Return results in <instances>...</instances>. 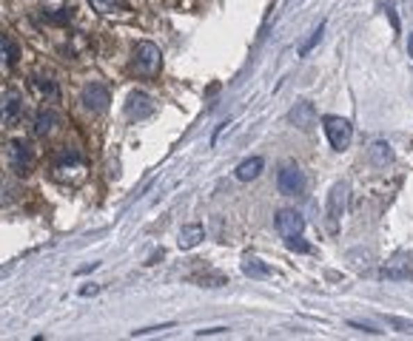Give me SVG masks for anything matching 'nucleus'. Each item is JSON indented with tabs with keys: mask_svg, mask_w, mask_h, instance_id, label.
<instances>
[{
	"mask_svg": "<svg viewBox=\"0 0 413 341\" xmlns=\"http://www.w3.org/2000/svg\"><path fill=\"white\" fill-rule=\"evenodd\" d=\"M277 188L285 197H297L305 191V174L300 171V165H282L277 174Z\"/></svg>",
	"mask_w": 413,
	"mask_h": 341,
	"instance_id": "6",
	"label": "nucleus"
},
{
	"mask_svg": "<svg viewBox=\"0 0 413 341\" xmlns=\"http://www.w3.org/2000/svg\"><path fill=\"white\" fill-rule=\"evenodd\" d=\"M15 66H17V46L12 38L0 35V77L9 74Z\"/></svg>",
	"mask_w": 413,
	"mask_h": 341,
	"instance_id": "12",
	"label": "nucleus"
},
{
	"mask_svg": "<svg viewBox=\"0 0 413 341\" xmlns=\"http://www.w3.org/2000/svg\"><path fill=\"white\" fill-rule=\"evenodd\" d=\"M285 244H288V251H300V253H308V251H311V244H308V242H302L300 236H288V239H285Z\"/></svg>",
	"mask_w": 413,
	"mask_h": 341,
	"instance_id": "23",
	"label": "nucleus"
},
{
	"mask_svg": "<svg viewBox=\"0 0 413 341\" xmlns=\"http://www.w3.org/2000/svg\"><path fill=\"white\" fill-rule=\"evenodd\" d=\"M322 32H325V26H322V23H319V28H316V32L311 35V40H308V43H305V46L300 49V54H308V51H311V49H314V46H316L319 40H322Z\"/></svg>",
	"mask_w": 413,
	"mask_h": 341,
	"instance_id": "24",
	"label": "nucleus"
},
{
	"mask_svg": "<svg viewBox=\"0 0 413 341\" xmlns=\"http://www.w3.org/2000/svg\"><path fill=\"white\" fill-rule=\"evenodd\" d=\"M32 83H35V88L40 91V94H43L46 100H57V85H54V80H51V77H43V74H38Z\"/></svg>",
	"mask_w": 413,
	"mask_h": 341,
	"instance_id": "17",
	"label": "nucleus"
},
{
	"mask_svg": "<svg viewBox=\"0 0 413 341\" xmlns=\"http://www.w3.org/2000/svg\"><path fill=\"white\" fill-rule=\"evenodd\" d=\"M111 103V94H108V88L103 83H88L83 88V106L92 111V114H103Z\"/></svg>",
	"mask_w": 413,
	"mask_h": 341,
	"instance_id": "7",
	"label": "nucleus"
},
{
	"mask_svg": "<svg viewBox=\"0 0 413 341\" xmlns=\"http://www.w3.org/2000/svg\"><path fill=\"white\" fill-rule=\"evenodd\" d=\"M243 270H245L248 276H271V267H268V265H262V262L254 259V256H248V259L243 262Z\"/></svg>",
	"mask_w": 413,
	"mask_h": 341,
	"instance_id": "19",
	"label": "nucleus"
},
{
	"mask_svg": "<svg viewBox=\"0 0 413 341\" xmlns=\"http://www.w3.org/2000/svg\"><path fill=\"white\" fill-rule=\"evenodd\" d=\"M322 128H325V137L334 145V151H345L353 140V126L345 117H325L322 119Z\"/></svg>",
	"mask_w": 413,
	"mask_h": 341,
	"instance_id": "4",
	"label": "nucleus"
},
{
	"mask_svg": "<svg viewBox=\"0 0 413 341\" xmlns=\"http://www.w3.org/2000/svg\"><path fill=\"white\" fill-rule=\"evenodd\" d=\"M379 276L382 278H413V270L410 267H382Z\"/></svg>",
	"mask_w": 413,
	"mask_h": 341,
	"instance_id": "22",
	"label": "nucleus"
},
{
	"mask_svg": "<svg viewBox=\"0 0 413 341\" xmlns=\"http://www.w3.org/2000/svg\"><path fill=\"white\" fill-rule=\"evenodd\" d=\"M388 17H391V23H394V32H399V20H396V15H394V9H388Z\"/></svg>",
	"mask_w": 413,
	"mask_h": 341,
	"instance_id": "25",
	"label": "nucleus"
},
{
	"mask_svg": "<svg viewBox=\"0 0 413 341\" xmlns=\"http://www.w3.org/2000/svg\"><path fill=\"white\" fill-rule=\"evenodd\" d=\"M202 239H205V228L200 222H191V225H186L180 231V239H177V242H180L183 251H191V247H197Z\"/></svg>",
	"mask_w": 413,
	"mask_h": 341,
	"instance_id": "15",
	"label": "nucleus"
},
{
	"mask_svg": "<svg viewBox=\"0 0 413 341\" xmlns=\"http://www.w3.org/2000/svg\"><path fill=\"white\" fill-rule=\"evenodd\" d=\"M131 69H134V74H140V77H145V80L157 77L160 69H163V54H160V49H157L154 43H149V40L137 43V46H134V54H131Z\"/></svg>",
	"mask_w": 413,
	"mask_h": 341,
	"instance_id": "3",
	"label": "nucleus"
},
{
	"mask_svg": "<svg viewBox=\"0 0 413 341\" xmlns=\"http://www.w3.org/2000/svg\"><path fill=\"white\" fill-rule=\"evenodd\" d=\"M92 6H95L100 15H114L117 9L123 6V0H92Z\"/></svg>",
	"mask_w": 413,
	"mask_h": 341,
	"instance_id": "21",
	"label": "nucleus"
},
{
	"mask_svg": "<svg viewBox=\"0 0 413 341\" xmlns=\"http://www.w3.org/2000/svg\"><path fill=\"white\" fill-rule=\"evenodd\" d=\"M407 54L413 57V32H410V40H407Z\"/></svg>",
	"mask_w": 413,
	"mask_h": 341,
	"instance_id": "26",
	"label": "nucleus"
},
{
	"mask_svg": "<svg viewBox=\"0 0 413 341\" xmlns=\"http://www.w3.org/2000/svg\"><path fill=\"white\" fill-rule=\"evenodd\" d=\"M72 17H74L72 3H60V6L46 3V6H43V20H46V23H51V26H66Z\"/></svg>",
	"mask_w": 413,
	"mask_h": 341,
	"instance_id": "13",
	"label": "nucleus"
},
{
	"mask_svg": "<svg viewBox=\"0 0 413 341\" xmlns=\"http://www.w3.org/2000/svg\"><path fill=\"white\" fill-rule=\"evenodd\" d=\"M262 157H251V160H245V163H240L237 165V179H243V182H248V179H257L259 174H262Z\"/></svg>",
	"mask_w": 413,
	"mask_h": 341,
	"instance_id": "16",
	"label": "nucleus"
},
{
	"mask_svg": "<svg viewBox=\"0 0 413 341\" xmlns=\"http://www.w3.org/2000/svg\"><path fill=\"white\" fill-rule=\"evenodd\" d=\"M302 228H305V219H302V216H300L297 210H280V213H277V231H280L282 239H288V236H300Z\"/></svg>",
	"mask_w": 413,
	"mask_h": 341,
	"instance_id": "10",
	"label": "nucleus"
},
{
	"mask_svg": "<svg viewBox=\"0 0 413 341\" xmlns=\"http://www.w3.org/2000/svg\"><path fill=\"white\" fill-rule=\"evenodd\" d=\"M9 165H12V171L20 174V176L32 174V168H35V151H32V145L23 142V140H15V142L9 145Z\"/></svg>",
	"mask_w": 413,
	"mask_h": 341,
	"instance_id": "5",
	"label": "nucleus"
},
{
	"mask_svg": "<svg viewBox=\"0 0 413 341\" xmlns=\"http://www.w3.org/2000/svg\"><path fill=\"white\" fill-rule=\"evenodd\" d=\"M382 322H385L388 327H394L396 333H402V335H413V322H407V319H399V316H382Z\"/></svg>",
	"mask_w": 413,
	"mask_h": 341,
	"instance_id": "18",
	"label": "nucleus"
},
{
	"mask_svg": "<svg viewBox=\"0 0 413 341\" xmlns=\"http://www.w3.org/2000/svg\"><path fill=\"white\" fill-rule=\"evenodd\" d=\"M288 119L293 122V126H300V128H311L316 122V108L311 103H297V108L288 114Z\"/></svg>",
	"mask_w": 413,
	"mask_h": 341,
	"instance_id": "14",
	"label": "nucleus"
},
{
	"mask_svg": "<svg viewBox=\"0 0 413 341\" xmlns=\"http://www.w3.org/2000/svg\"><path fill=\"white\" fill-rule=\"evenodd\" d=\"M345 205H348V185L337 182L331 188V194H328V222H331V228L339 225L342 213H345Z\"/></svg>",
	"mask_w": 413,
	"mask_h": 341,
	"instance_id": "9",
	"label": "nucleus"
},
{
	"mask_svg": "<svg viewBox=\"0 0 413 341\" xmlns=\"http://www.w3.org/2000/svg\"><path fill=\"white\" fill-rule=\"evenodd\" d=\"M126 114H129V119L152 117L154 114V100L149 94H143V91H134V94L129 97V103H126Z\"/></svg>",
	"mask_w": 413,
	"mask_h": 341,
	"instance_id": "11",
	"label": "nucleus"
},
{
	"mask_svg": "<svg viewBox=\"0 0 413 341\" xmlns=\"http://www.w3.org/2000/svg\"><path fill=\"white\" fill-rule=\"evenodd\" d=\"M88 176V163L77 148H63L51 157V179L69 185V188H77L80 182H86Z\"/></svg>",
	"mask_w": 413,
	"mask_h": 341,
	"instance_id": "1",
	"label": "nucleus"
},
{
	"mask_svg": "<svg viewBox=\"0 0 413 341\" xmlns=\"http://www.w3.org/2000/svg\"><path fill=\"white\" fill-rule=\"evenodd\" d=\"M26 117V100L17 88H0V131L17 128Z\"/></svg>",
	"mask_w": 413,
	"mask_h": 341,
	"instance_id": "2",
	"label": "nucleus"
},
{
	"mask_svg": "<svg viewBox=\"0 0 413 341\" xmlns=\"http://www.w3.org/2000/svg\"><path fill=\"white\" fill-rule=\"evenodd\" d=\"M60 126H63V117L57 114L54 108H43V111H38V117H35L32 131H35V137L49 140V137H54L57 131H60Z\"/></svg>",
	"mask_w": 413,
	"mask_h": 341,
	"instance_id": "8",
	"label": "nucleus"
},
{
	"mask_svg": "<svg viewBox=\"0 0 413 341\" xmlns=\"http://www.w3.org/2000/svg\"><path fill=\"white\" fill-rule=\"evenodd\" d=\"M371 157H373V163H376V165H385V163L394 157V153H391V145H385V142H373Z\"/></svg>",
	"mask_w": 413,
	"mask_h": 341,
	"instance_id": "20",
	"label": "nucleus"
}]
</instances>
